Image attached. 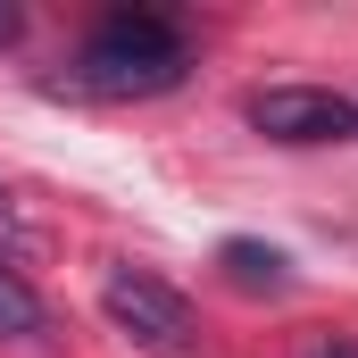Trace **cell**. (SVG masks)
<instances>
[{
    "label": "cell",
    "instance_id": "cell-1",
    "mask_svg": "<svg viewBox=\"0 0 358 358\" xmlns=\"http://www.w3.org/2000/svg\"><path fill=\"white\" fill-rule=\"evenodd\" d=\"M183 76H192V42L167 8H108L76 59V92H100V100H159Z\"/></svg>",
    "mask_w": 358,
    "mask_h": 358
},
{
    "label": "cell",
    "instance_id": "cell-2",
    "mask_svg": "<svg viewBox=\"0 0 358 358\" xmlns=\"http://www.w3.org/2000/svg\"><path fill=\"white\" fill-rule=\"evenodd\" d=\"M100 308H108L117 334H134L150 358H200V317H192V300H183L167 275L108 267V275H100Z\"/></svg>",
    "mask_w": 358,
    "mask_h": 358
},
{
    "label": "cell",
    "instance_id": "cell-3",
    "mask_svg": "<svg viewBox=\"0 0 358 358\" xmlns=\"http://www.w3.org/2000/svg\"><path fill=\"white\" fill-rule=\"evenodd\" d=\"M250 125L267 142H358V100L317 92V84H275L250 100Z\"/></svg>",
    "mask_w": 358,
    "mask_h": 358
},
{
    "label": "cell",
    "instance_id": "cell-4",
    "mask_svg": "<svg viewBox=\"0 0 358 358\" xmlns=\"http://www.w3.org/2000/svg\"><path fill=\"white\" fill-rule=\"evenodd\" d=\"M217 267L234 275L242 292H283V283H292L283 250H267V242H225V250H217Z\"/></svg>",
    "mask_w": 358,
    "mask_h": 358
},
{
    "label": "cell",
    "instance_id": "cell-5",
    "mask_svg": "<svg viewBox=\"0 0 358 358\" xmlns=\"http://www.w3.org/2000/svg\"><path fill=\"white\" fill-rule=\"evenodd\" d=\"M42 325H50L42 292H34L17 267H0V342H17V334H42Z\"/></svg>",
    "mask_w": 358,
    "mask_h": 358
},
{
    "label": "cell",
    "instance_id": "cell-6",
    "mask_svg": "<svg viewBox=\"0 0 358 358\" xmlns=\"http://www.w3.org/2000/svg\"><path fill=\"white\" fill-rule=\"evenodd\" d=\"M34 259V225L17 217V200H0V267H25Z\"/></svg>",
    "mask_w": 358,
    "mask_h": 358
},
{
    "label": "cell",
    "instance_id": "cell-7",
    "mask_svg": "<svg viewBox=\"0 0 358 358\" xmlns=\"http://www.w3.org/2000/svg\"><path fill=\"white\" fill-rule=\"evenodd\" d=\"M308 358H358V342H350V334H317V342H308Z\"/></svg>",
    "mask_w": 358,
    "mask_h": 358
},
{
    "label": "cell",
    "instance_id": "cell-8",
    "mask_svg": "<svg viewBox=\"0 0 358 358\" xmlns=\"http://www.w3.org/2000/svg\"><path fill=\"white\" fill-rule=\"evenodd\" d=\"M17 34H25V17H17V8H8V0H0V50H8V42H17Z\"/></svg>",
    "mask_w": 358,
    "mask_h": 358
}]
</instances>
